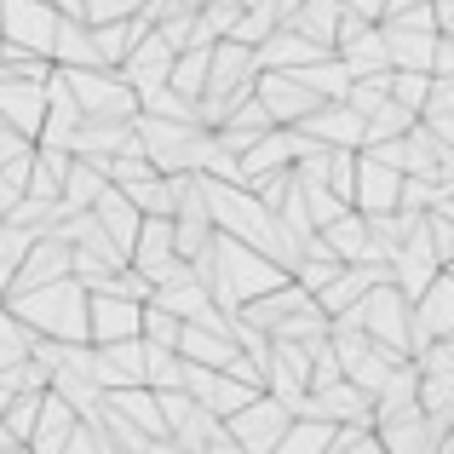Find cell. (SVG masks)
Listing matches in <instances>:
<instances>
[{"label":"cell","mask_w":454,"mask_h":454,"mask_svg":"<svg viewBox=\"0 0 454 454\" xmlns=\"http://www.w3.org/2000/svg\"><path fill=\"white\" fill-rule=\"evenodd\" d=\"M288 420H294V414L282 409V403L254 397L242 414H231V420H224V437H231V443L242 449V454H277L282 432H288Z\"/></svg>","instance_id":"obj_5"},{"label":"cell","mask_w":454,"mask_h":454,"mask_svg":"<svg viewBox=\"0 0 454 454\" xmlns=\"http://www.w3.org/2000/svg\"><path fill=\"white\" fill-rule=\"evenodd\" d=\"M391 368H397V356H391V351H380V345H368V356H363V363L351 368V374H345V386H351V391H363V397L374 403Z\"/></svg>","instance_id":"obj_33"},{"label":"cell","mask_w":454,"mask_h":454,"mask_svg":"<svg viewBox=\"0 0 454 454\" xmlns=\"http://www.w3.org/2000/svg\"><path fill=\"white\" fill-rule=\"evenodd\" d=\"M294 81H300V87H305L317 104H340V98H345V87H351V75H345V64H340L333 52H328V58H317V64H305Z\"/></svg>","instance_id":"obj_26"},{"label":"cell","mask_w":454,"mask_h":454,"mask_svg":"<svg viewBox=\"0 0 454 454\" xmlns=\"http://www.w3.org/2000/svg\"><path fill=\"white\" fill-rule=\"evenodd\" d=\"M145 454H178V449L167 443V437H155V443H145Z\"/></svg>","instance_id":"obj_48"},{"label":"cell","mask_w":454,"mask_h":454,"mask_svg":"<svg viewBox=\"0 0 454 454\" xmlns=\"http://www.w3.org/2000/svg\"><path fill=\"white\" fill-rule=\"evenodd\" d=\"M29 345H35V333L23 328L18 317H6V310H0V374H6V368H18V363H29Z\"/></svg>","instance_id":"obj_35"},{"label":"cell","mask_w":454,"mask_h":454,"mask_svg":"<svg viewBox=\"0 0 454 454\" xmlns=\"http://www.w3.org/2000/svg\"><path fill=\"white\" fill-rule=\"evenodd\" d=\"M18 454H23V449H18Z\"/></svg>","instance_id":"obj_49"},{"label":"cell","mask_w":454,"mask_h":454,"mask_svg":"<svg viewBox=\"0 0 454 454\" xmlns=\"http://www.w3.org/2000/svg\"><path fill=\"white\" fill-rule=\"evenodd\" d=\"M397 184H403V178L391 173V167L356 155V173H351V213H356V219H386V213H397Z\"/></svg>","instance_id":"obj_9"},{"label":"cell","mask_w":454,"mask_h":454,"mask_svg":"<svg viewBox=\"0 0 454 454\" xmlns=\"http://www.w3.org/2000/svg\"><path fill=\"white\" fill-rule=\"evenodd\" d=\"M409 127H414V115L409 110H397V104H380L374 115L363 121V150H374V145H397V138H409Z\"/></svg>","instance_id":"obj_32"},{"label":"cell","mask_w":454,"mask_h":454,"mask_svg":"<svg viewBox=\"0 0 454 454\" xmlns=\"http://www.w3.org/2000/svg\"><path fill=\"white\" fill-rule=\"evenodd\" d=\"M46 110H41V133H35V150H64L69 155V138H75V127H81V115H75V104H69V92H64V81H46Z\"/></svg>","instance_id":"obj_17"},{"label":"cell","mask_w":454,"mask_h":454,"mask_svg":"<svg viewBox=\"0 0 454 454\" xmlns=\"http://www.w3.org/2000/svg\"><path fill=\"white\" fill-rule=\"evenodd\" d=\"M92 219H98V231L110 236L115 247H121V254H133V236H138V213H133V201L121 196V190H104L98 201H92Z\"/></svg>","instance_id":"obj_21"},{"label":"cell","mask_w":454,"mask_h":454,"mask_svg":"<svg viewBox=\"0 0 454 454\" xmlns=\"http://www.w3.org/2000/svg\"><path fill=\"white\" fill-rule=\"evenodd\" d=\"M23 173H29V167H12V173H0V219H6V213L23 201Z\"/></svg>","instance_id":"obj_44"},{"label":"cell","mask_w":454,"mask_h":454,"mask_svg":"<svg viewBox=\"0 0 454 454\" xmlns=\"http://www.w3.org/2000/svg\"><path fill=\"white\" fill-rule=\"evenodd\" d=\"M254 98H259V110H265V121L277 127V133H294V127L317 110V98H310L294 75H254Z\"/></svg>","instance_id":"obj_7"},{"label":"cell","mask_w":454,"mask_h":454,"mask_svg":"<svg viewBox=\"0 0 454 454\" xmlns=\"http://www.w3.org/2000/svg\"><path fill=\"white\" fill-rule=\"evenodd\" d=\"M426 75H432V81H454V35H443V41L432 46V64H426Z\"/></svg>","instance_id":"obj_43"},{"label":"cell","mask_w":454,"mask_h":454,"mask_svg":"<svg viewBox=\"0 0 454 454\" xmlns=\"http://www.w3.org/2000/svg\"><path fill=\"white\" fill-rule=\"evenodd\" d=\"M178 363H190V368H213V374H219L224 363H231L236 356V345H231V317H224V310H201L196 322H184V328H178Z\"/></svg>","instance_id":"obj_4"},{"label":"cell","mask_w":454,"mask_h":454,"mask_svg":"<svg viewBox=\"0 0 454 454\" xmlns=\"http://www.w3.org/2000/svg\"><path fill=\"white\" fill-rule=\"evenodd\" d=\"M414 386H420V380H414V368H409V363H397V368L386 374V386H380V397L368 403V409H374V420L409 414V409H414Z\"/></svg>","instance_id":"obj_30"},{"label":"cell","mask_w":454,"mask_h":454,"mask_svg":"<svg viewBox=\"0 0 454 454\" xmlns=\"http://www.w3.org/2000/svg\"><path fill=\"white\" fill-rule=\"evenodd\" d=\"M247 81H254V52H247V46H236V41L207 46V92H201V98H231V92L247 87Z\"/></svg>","instance_id":"obj_16"},{"label":"cell","mask_w":454,"mask_h":454,"mask_svg":"<svg viewBox=\"0 0 454 454\" xmlns=\"http://www.w3.org/2000/svg\"><path fill=\"white\" fill-rule=\"evenodd\" d=\"M150 0H81V23L87 29H104V23H127V18H138Z\"/></svg>","instance_id":"obj_36"},{"label":"cell","mask_w":454,"mask_h":454,"mask_svg":"<svg viewBox=\"0 0 454 454\" xmlns=\"http://www.w3.org/2000/svg\"><path fill=\"white\" fill-rule=\"evenodd\" d=\"M420 236H426V247H432V259L449 270V259H454V213H426Z\"/></svg>","instance_id":"obj_38"},{"label":"cell","mask_w":454,"mask_h":454,"mask_svg":"<svg viewBox=\"0 0 454 454\" xmlns=\"http://www.w3.org/2000/svg\"><path fill=\"white\" fill-rule=\"evenodd\" d=\"M121 340H138V305L87 294V345L98 351V345H121Z\"/></svg>","instance_id":"obj_14"},{"label":"cell","mask_w":454,"mask_h":454,"mask_svg":"<svg viewBox=\"0 0 454 454\" xmlns=\"http://www.w3.org/2000/svg\"><path fill=\"white\" fill-rule=\"evenodd\" d=\"M69 173L64 150H29V173H23V196L41 201V207H58V184Z\"/></svg>","instance_id":"obj_19"},{"label":"cell","mask_w":454,"mask_h":454,"mask_svg":"<svg viewBox=\"0 0 454 454\" xmlns=\"http://www.w3.org/2000/svg\"><path fill=\"white\" fill-rule=\"evenodd\" d=\"M333 23H340V0H300V12L288 18V29L328 52V46H333Z\"/></svg>","instance_id":"obj_25"},{"label":"cell","mask_w":454,"mask_h":454,"mask_svg":"<svg viewBox=\"0 0 454 454\" xmlns=\"http://www.w3.org/2000/svg\"><path fill=\"white\" fill-rule=\"evenodd\" d=\"M333 449V426L328 420H288V432H282V443L277 454H328Z\"/></svg>","instance_id":"obj_31"},{"label":"cell","mask_w":454,"mask_h":454,"mask_svg":"<svg viewBox=\"0 0 454 454\" xmlns=\"http://www.w3.org/2000/svg\"><path fill=\"white\" fill-rule=\"evenodd\" d=\"M317 242L328 247V259L333 265H368V259H374V247H368V224L356 219V213H340V219L328 224V231H317Z\"/></svg>","instance_id":"obj_18"},{"label":"cell","mask_w":454,"mask_h":454,"mask_svg":"<svg viewBox=\"0 0 454 454\" xmlns=\"http://www.w3.org/2000/svg\"><path fill=\"white\" fill-rule=\"evenodd\" d=\"M294 133L310 138L317 150H363V121H356L345 104H317Z\"/></svg>","instance_id":"obj_11"},{"label":"cell","mask_w":454,"mask_h":454,"mask_svg":"<svg viewBox=\"0 0 454 454\" xmlns=\"http://www.w3.org/2000/svg\"><path fill=\"white\" fill-rule=\"evenodd\" d=\"M92 386L98 391H145V345L138 340L98 345L92 351Z\"/></svg>","instance_id":"obj_10"},{"label":"cell","mask_w":454,"mask_h":454,"mask_svg":"<svg viewBox=\"0 0 454 454\" xmlns=\"http://www.w3.org/2000/svg\"><path fill=\"white\" fill-rule=\"evenodd\" d=\"M340 12L356 18V23H380L386 18V0H340Z\"/></svg>","instance_id":"obj_45"},{"label":"cell","mask_w":454,"mask_h":454,"mask_svg":"<svg viewBox=\"0 0 454 454\" xmlns=\"http://www.w3.org/2000/svg\"><path fill=\"white\" fill-rule=\"evenodd\" d=\"M305 420H328V426H368V432H374V409H368V397L363 391H351L340 380V386H328V391H310L305 397ZM300 414H294V420H300Z\"/></svg>","instance_id":"obj_12"},{"label":"cell","mask_w":454,"mask_h":454,"mask_svg":"<svg viewBox=\"0 0 454 454\" xmlns=\"http://www.w3.org/2000/svg\"><path fill=\"white\" fill-rule=\"evenodd\" d=\"M150 305L167 310L173 322H196L201 310H207V288L196 282V270H190V265H178V259H173L161 277H150Z\"/></svg>","instance_id":"obj_8"},{"label":"cell","mask_w":454,"mask_h":454,"mask_svg":"<svg viewBox=\"0 0 454 454\" xmlns=\"http://www.w3.org/2000/svg\"><path fill=\"white\" fill-rule=\"evenodd\" d=\"M207 454H242V449H236L231 437H224V426H219V437H213V443H207Z\"/></svg>","instance_id":"obj_47"},{"label":"cell","mask_w":454,"mask_h":454,"mask_svg":"<svg viewBox=\"0 0 454 454\" xmlns=\"http://www.w3.org/2000/svg\"><path fill=\"white\" fill-rule=\"evenodd\" d=\"M328 454H380V443H374L368 426H333V449Z\"/></svg>","instance_id":"obj_42"},{"label":"cell","mask_w":454,"mask_h":454,"mask_svg":"<svg viewBox=\"0 0 454 454\" xmlns=\"http://www.w3.org/2000/svg\"><path fill=\"white\" fill-rule=\"evenodd\" d=\"M46 64H52L58 75H75V69H98V58H92V29H87V23H58Z\"/></svg>","instance_id":"obj_22"},{"label":"cell","mask_w":454,"mask_h":454,"mask_svg":"<svg viewBox=\"0 0 454 454\" xmlns=\"http://www.w3.org/2000/svg\"><path fill=\"white\" fill-rule=\"evenodd\" d=\"M0 310L18 317L35 340L87 345V288H81V282H52V288H35V294H23V300H0Z\"/></svg>","instance_id":"obj_1"},{"label":"cell","mask_w":454,"mask_h":454,"mask_svg":"<svg viewBox=\"0 0 454 454\" xmlns=\"http://www.w3.org/2000/svg\"><path fill=\"white\" fill-rule=\"evenodd\" d=\"M138 115H155V121H178V127H196V104H184L178 92H167V87H155L138 98Z\"/></svg>","instance_id":"obj_34"},{"label":"cell","mask_w":454,"mask_h":454,"mask_svg":"<svg viewBox=\"0 0 454 454\" xmlns=\"http://www.w3.org/2000/svg\"><path fill=\"white\" fill-rule=\"evenodd\" d=\"M432 340H454V277L449 270H437L432 288L409 305V356Z\"/></svg>","instance_id":"obj_6"},{"label":"cell","mask_w":454,"mask_h":454,"mask_svg":"<svg viewBox=\"0 0 454 454\" xmlns=\"http://www.w3.org/2000/svg\"><path fill=\"white\" fill-rule=\"evenodd\" d=\"M104 173L92 161H75L69 155V173H64V184H58V213H92V201L104 196Z\"/></svg>","instance_id":"obj_24"},{"label":"cell","mask_w":454,"mask_h":454,"mask_svg":"<svg viewBox=\"0 0 454 454\" xmlns=\"http://www.w3.org/2000/svg\"><path fill=\"white\" fill-rule=\"evenodd\" d=\"M242 190H247V196H254L259 207L270 213V219H277V207L294 196V173H265V178H254V184H242Z\"/></svg>","instance_id":"obj_40"},{"label":"cell","mask_w":454,"mask_h":454,"mask_svg":"<svg viewBox=\"0 0 454 454\" xmlns=\"http://www.w3.org/2000/svg\"><path fill=\"white\" fill-rule=\"evenodd\" d=\"M52 35H58V18L46 0H0V46H12L23 58H46Z\"/></svg>","instance_id":"obj_3"},{"label":"cell","mask_w":454,"mask_h":454,"mask_svg":"<svg viewBox=\"0 0 454 454\" xmlns=\"http://www.w3.org/2000/svg\"><path fill=\"white\" fill-rule=\"evenodd\" d=\"M167 92H178L184 104H196L201 92H207V46H190V52L173 58V69H167Z\"/></svg>","instance_id":"obj_29"},{"label":"cell","mask_w":454,"mask_h":454,"mask_svg":"<svg viewBox=\"0 0 454 454\" xmlns=\"http://www.w3.org/2000/svg\"><path fill=\"white\" fill-rule=\"evenodd\" d=\"M64 454H104V443H98V432H92V426H75V432H69V443H64Z\"/></svg>","instance_id":"obj_46"},{"label":"cell","mask_w":454,"mask_h":454,"mask_svg":"<svg viewBox=\"0 0 454 454\" xmlns=\"http://www.w3.org/2000/svg\"><path fill=\"white\" fill-rule=\"evenodd\" d=\"M58 75V69H52ZM69 92V104H75L81 121H115V127H133L138 115V98L133 87H127L121 75H110V69H75V75H58Z\"/></svg>","instance_id":"obj_2"},{"label":"cell","mask_w":454,"mask_h":454,"mask_svg":"<svg viewBox=\"0 0 454 454\" xmlns=\"http://www.w3.org/2000/svg\"><path fill=\"white\" fill-rule=\"evenodd\" d=\"M167 69H173V52H167L161 41H155V29L145 35V41L133 46V52L121 58V69L115 75L133 87V98H145V92H155V87H167Z\"/></svg>","instance_id":"obj_15"},{"label":"cell","mask_w":454,"mask_h":454,"mask_svg":"<svg viewBox=\"0 0 454 454\" xmlns=\"http://www.w3.org/2000/svg\"><path fill=\"white\" fill-rule=\"evenodd\" d=\"M426 92H432V75H391V87H386V98L397 104V110H409V115H420V104H426Z\"/></svg>","instance_id":"obj_41"},{"label":"cell","mask_w":454,"mask_h":454,"mask_svg":"<svg viewBox=\"0 0 454 454\" xmlns=\"http://www.w3.org/2000/svg\"><path fill=\"white\" fill-rule=\"evenodd\" d=\"M294 190H300V184H294ZM300 207H305L310 231H328V224L340 219V213H351V207H345V201H333V196H328V190H322V184H310V190H300Z\"/></svg>","instance_id":"obj_39"},{"label":"cell","mask_w":454,"mask_h":454,"mask_svg":"<svg viewBox=\"0 0 454 454\" xmlns=\"http://www.w3.org/2000/svg\"><path fill=\"white\" fill-rule=\"evenodd\" d=\"M317 58H328V52L310 46L305 35H294V29H277L270 41L254 46V75H300V69L317 64Z\"/></svg>","instance_id":"obj_13"},{"label":"cell","mask_w":454,"mask_h":454,"mask_svg":"<svg viewBox=\"0 0 454 454\" xmlns=\"http://www.w3.org/2000/svg\"><path fill=\"white\" fill-rule=\"evenodd\" d=\"M133 201L138 219H173V201H178V178H138V184L121 190Z\"/></svg>","instance_id":"obj_27"},{"label":"cell","mask_w":454,"mask_h":454,"mask_svg":"<svg viewBox=\"0 0 454 454\" xmlns=\"http://www.w3.org/2000/svg\"><path fill=\"white\" fill-rule=\"evenodd\" d=\"M35 414H41V397H12L6 409H0V432L23 449V443H29V432H35Z\"/></svg>","instance_id":"obj_37"},{"label":"cell","mask_w":454,"mask_h":454,"mask_svg":"<svg viewBox=\"0 0 454 454\" xmlns=\"http://www.w3.org/2000/svg\"><path fill=\"white\" fill-rule=\"evenodd\" d=\"M98 409H104V414H115V420H127L138 437H150V443H155V437H167L150 391H104V403H98Z\"/></svg>","instance_id":"obj_20"},{"label":"cell","mask_w":454,"mask_h":454,"mask_svg":"<svg viewBox=\"0 0 454 454\" xmlns=\"http://www.w3.org/2000/svg\"><path fill=\"white\" fill-rule=\"evenodd\" d=\"M219 437V420H213L207 409H184L173 426H167V443L178 454H207V443Z\"/></svg>","instance_id":"obj_28"},{"label":"cell","mask_w":454,"mask_h":454,"mask_svg":"<svg viewBox=\"0 0 454 454\" xmlns=\"http://www.w3.org/2000/svg\"><path fill=\"white\" fill-rule=\"evenodd\" d=\"M150 35V23L145 18H127V23H104V29H92V58H98V69H121V58L133 52L138 41Z\"/></svg>","instance_id":"obj_23"}]
</instances>
